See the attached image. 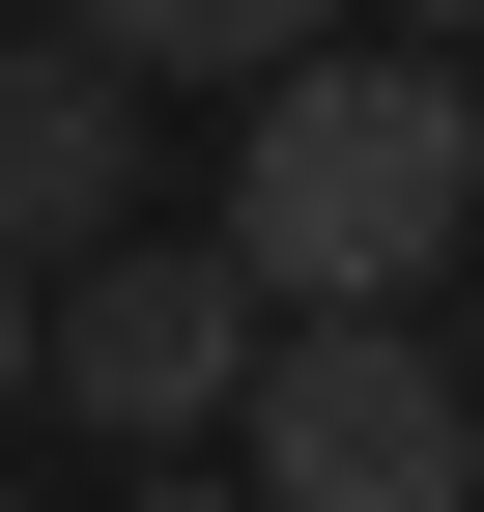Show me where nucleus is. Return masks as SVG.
<instances>
[{"label": "nucleus", "mask_w": 484, "mask_h": 512, "mask_svg": "<svg viewBox=\"0 0 484 512\" xmlns=\"http://www.w3.org/2000/svg\"><path fill=\"white\" fill-rule=\"evenodd\" d=\"M228 456H257V512H484V399L428 370V313H285Z\"/></svg>", "instance_id": "2"}, {"label": "nucleus", "mask_w": 484, "mask_h": 512, "mask_svg": "<svg viewBox=\"0 0 484 512\" xmlns=\"http://www.w3.org/2000/svg\"><path fill=\"white\" fill-rule=\"evenodd\" d=\"M57 29L143 86H285V57H342V0H57Z\"/></svg>", "instance_id": "5"}, {"label": "nucleus", "mask_w": 484, "mask_h": 512, "mask_svg": "<svg viewBox=\"0 0 484 512\" xmlns=\"http://www.w3.org/2000/svg\"><path fill=\"white\" fill-rule=\"evenodd\" d=\"M143 228V57L0 29V256H114Z\"/></svg>", "instance_id": "4"}, {"label": "nucleus", "mask_w": 484, "mask_h": 512, "mask_svg": "<svg viewBox=\"0 0 484 512\" xmlns=\"http://www.w3.org/2000/svg\"><path fill=\"white\" fill-rule=\"evenodd\" d=\"M228 256H257L285 313H428V256H484V114L428 29H342L285 57V86H228Z\"/></svg>", "instance_id": "1"}, {"label": "nucleus", "mask_w": 484, "mask_h": 512, "mask_svg": "<svg viewBox=\"0 0 484 512\" xmlns=\"http://www.w3.org/2000/svg\"><path fill=\"white\" fill-rule=\"evenodd\" d=\"M399 29H428V57H456V29H484V0H399Z\"/></svg>", "instance_id": "8"}, {"label": "nucleus", "mask_w": 484, "mask_h": 512, "mask_svg": "<svg viewBox=\"0 0 484 512\" xmlns=\"http://www.w3.org/2000/svg\"><path fill=\"white\" fill-rule=\"evenodd\" d=\"M143 512H257V456H228V484H200V456H171V484H143Z\"/></svg>", "instance_id": "7"}, {"label": "nucleus", "mask_w": 484, "mask_h": 512, "mask_svg": "<svg viewBox=\"0 0 484 512\" xmlns=\"http://www.w3.org/2000/svg\"><path fill=\"white\" fill-rule=\"evenodd\" d=\"M57 399V256H0V427Z\"/></svg>", "instance_id": "6"}, {"label": "nucleus", "mask_w": 484, "mask_h": 512, "mask_svg": "<svg viewBox=\"0 0 484 512\" xmlns=\"http://www.w3.org/2000/svg\"><path fill=\"white\" fill-rule=\"evenodd\" d=\"M257 342H285V285H257L228 228H114V256H57V399H86L114 456L257 427Z\"/></svg>", "instance_id": "3"}]
</instances>
